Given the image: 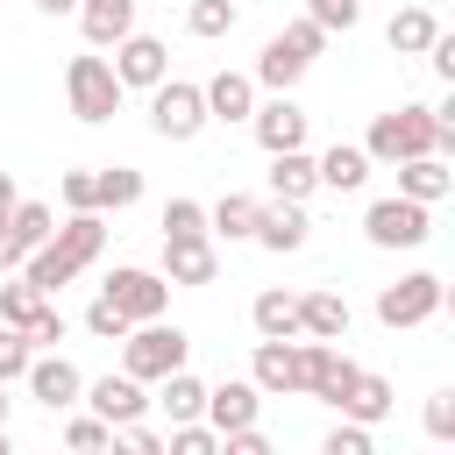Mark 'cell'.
I'll return each mask as SVG.
<instances>
[{
    "label": "cell",
    "instance_id": "1",
    "mask_svg": "<svg viewBox=\"0 0 455 455\" xmlns=\"http://www.w3.org/2000/svg\"><path fill=\"white\" fill-rule=\"evenodd\" d=\"M100 249H107V220L85 206V213H71L64 228H50V242H36V249L21 256V277H28L36 291H64Z\"/></svg>",
    "mask_w": 455,
    "mask_h": 455
},
{
    "label": "cell",
    "instance_id": "2",
    "mask_svg": "<svg viewBox=\"0 0 455 455\" xmlns=\"http://www.w3.org/2000/svg\"><path fill=\"white\" fill-rule=\"evenodd\" d=\"M441 149H455V121H441L434 107H391L363 135L370 164H405V156H441Z\"/></svg>",
    "mask_w": 455,
    "mask_h": 455
},
{
    "label": "cell",
    "instance_id": "3",
    "mask_svg": "<svg viewBox=\"0 0 455 455\" xmlns=\"http://www.w3.org/2000/svg\"><path fill=\"white\" fill-rule=\"evenodd\" d=\"M185 355H192L185 327H164V320H135V327L121 334V370H128V377H142V384H156V377L185 370Z\"/></svg>",
    "mask_w": 455,
    "mask_h": 455
},
{
    "label": "cell",
    "instance_id": "4",
    "mask_svg": "<svg viewBox=\"0 0 455 455\" xmlns=\"http://www.w3.org/2000/svg\"><path fill=\"white\" fill-rule=\"evenodd\" d=\"M363 235H370V249H419V242L434 235V206H419V199H405V192L370 199Z\"/></svg>",
    "mask_w": 455,
    "mask_h": 455
},
{
    "label": "cell",
    "instance_id": "5",
    "mask_svg": "<svg viewBox=\"0 0 455 455\" xmlns=\"http://www.w3.org/2000/svg\"><path fill=\"white\" fill-rule=\"evenodd\" d=\"M64 100H71V114L78 121H114V107H121V78H114V64L107 57H71L64 64Z\"/></svg>",
    "mask_w": 455,
    "mask_h": 455
},
{
    "label": "cell",
    "instance_id": "6",
    "mask_svg": "<svg viewBox=\"0 0 455 455\" xmlns=\"http://www.w3.org/2000/svg\"><path fill=\"white\" fill-rule=\"evenodd\" d=\"M149 128H156L164 142H192V135L206 128V92H199L192 78H156V85H149Z\"/></svg>",
    "mask_w": 455,
    "mask_h": 455
},
{
    "label": "cell",
    "instance_id": "7",
    "mask_svg": "<svg viewBox=\"0 0 455 455\" xmlns=\"http://www.w3.org/2000/svg\"><path fill=\"white\" fill-rule=\"evenodd\" d=\"M448 306V284L434 277V270H412V277H398V284H384L377 291V320L398 334V327H419V320H434Z\"/></svg>",
    "mask_w": 455,
    "mask_h": 455
},
{
    "label": "cell",
    "instance_id": "8",
    "mask_svg": "<svg viewBox=\"0 0 455 455\" xmlns=\"http://www.w3.org/2000/svg\"><path fill=\"white\" fill-rule=\"evenodd\" d=\"M128 320H164V306H171V277H156V270H135V263H121L107 284H100Z\"/></svg>",
    "mask_w": 455,
    "mask_h": 455
},
{
    "label": "cell",
    "instance_id": "9",
    "mask_svg": "<svg viewBox=\"0 0 455 455\" xmlns=\"http://www.w3.org/2000/svg\"><path fill=\"white\" fill-rule=\"evenodd\" d=\"M249 384L263 398H299V334H263L256 363H249Z\"/></svg>",
    "mask_w": 455,
    "mask_h": 455
},
{
    "label": "cell",
    "instance_id": "10",
    "mask_svg": "<svg viewBox=\"0 0 455 455\" xmlns=\"http://www.w3.org/2000/svg\"><path fill=\"white\" fill-rule=\"evenodd\" d=\"M107 64H114L121 92H128V85H142V92H149L156 78H171V50H164L156 36H135V28H128V36L114 43V57H107Z\"/></svg>",
    "mask_w": 455,
    "mask_h": 455
},
{
    "label": "cell",
    "instance_id": "11",
    "mask_svg": "<svg viewBox=\"0 0 455 455\" xmlns=\"http://www.w3.org/2000/svg\"><path fill=\"white\" fill-rule=\"evenodd\" d=\"M249 128H256L263 156H277V149H306V107H299L291 92H277V100L249 107Z\"/></svg>",
    "mask_w": 455,
    "mask_h": 455
},
{
    "label": "cell",
    "instance_id": "12",
    "mask_svg": "<svg viewBox=\"0 0 455 455\" xmlns=\"http://www.w3.org/2000/svg\"><path fill=\"white\" fill-rule=\"evenodd\" d=\"M306 235H313L306 199H277V206H263V213H256V235H249V242H263L270 256H291V249H306Z\"/></svg>",
    "mask_w": 455,
    "mask_h": 455
},
{
    "label": "cell",
    "instance_id": "13",
    "mask_svg": "<svg viewBox=\"0 0 455 455\" xmlns=\"http://www.w3.org/2000/svg\"><path fill=\"white\" fill-rule=\"evenodd\" d=\"M28 398H43L50 412H64V405H78V391H85V377L64 363V355H28Z\"/></svg>",
    "mask_w": 455,
    "mask_h": 455
},
{
    "label": "cell",
    "instance_id": "14",
    "mask_svg": "<svg viewBox=\"0 0 455 455\" xmlns=\"http://www.w3.org/2000/svg\"><path fill=\"white\" fill-rule=\"evenodd\" d=\"M85 405L107 419V427H128V419H142L149 412V398H142V377H100V384H85Z\"/></svg>",
    "mask_w": 455,
    "mask_h": 455
},
{
    "label": "cell",
    "instance_id": "15",
    "mask_svg": "<svg viewBox=\"0 0 455 455\" xmlns=\"http://www.w3.org/2000/svg\"><path fill=\"white\" fill-rule=\"evenodd\" d=\"M256 412H263V391H256L249 377H228V384L206 391V412H199V419H206L213 434H228V427H249Z\"/></svg>",
    "mask_w": 455,
    "mask_h": 455
},
{
    "label": "cell",
    "instance_id": "16",
    "mask_svg": "<svg viewBox=\"0 0 455 455\" xmlns=\"http://www.w3.org/2000/svg\"><path fill=\"white\" fill-rule=\"evenodd\" d=\"M199 92H206V121H249V107H256V78L249 71H213Z\"/></svg>",
    "mask_w": 455,
    "mask_h": 455
},
{
    "label": "cell",
    "instance_id": "17",
    "mask_svg": "<svg viewBox=\"0 0 455 455\" xmlns=\"http://www.w3.org/2000/svg\"><path fill=\"white\" fill-rule=\"evenodd\" d=\"M391 171H398V192L419 199V206H441V199L455 192V171H448L441 156H405V164H391Z\"/></svg>",
    "mask_w": 455,
    "mask_h": 455
},
{
    "label": "cell",
    "instance_id": "18",
    "mask_svg": "<svg viewBox=\"0 0 455 455\" xmlns=\"http://www.w3.org/2000/svg\"><path fill=\"white\" fill-rule=\"evenodd\" d=\"M213 270H220V256H213L206 235L164 242V277H171V284H213Z\"/></svg>",
    "mask_w": 455,
    "mask_h": 455
},
{
    "label": "cell",
    "instance_id": "19",
    "mask_svg": "<svg viewBox=\"0 0 455 455\" xmlns=\"http://www.w3.org/2000/svg\"><path fill=\"white\" fill-rule=\"evenodd\" d=\"M78 28H85L92 50H114L135 28V0H78Z\"/></svg>",
    "mask_w": 455,
    "mask_h": 455
},
{
    "label": "cell",
    "instance_id": "20",
    "mask_svg": "<svg viewBox=\"0 0 455 455\" xmlns=\"http://www.w3.org/2000/svg\"><path fill=\"white\" fill-rule=\"evenodd\" d=\"M299 334H313V341H348V299H341V291H306V299H299Z\"/></svg>",
    "mask_w": 455,
    "mask_h": 455
},
{
    "label": "cell",
    "instance_id": "21",
    "mask_svg": "<svg viewBox=\"0 0 455 455\" xmlns=\"http://www.w3.org/2000/svg\"><path fill=\"white\" fill-rule=\"evenodd\" d=\"M313 171H320V185H327V192H363V178H370L377 164L363 156V142H334L327 156H313Z\"/></svg>",
    "mask_w": 455,
    "mask_h": 455
},
{
    "label": "cell",
    "instance_id": "22",
    "mask_svg": "<svg viewBox=\"0 0 455 455\" xmlns=\"http://www.w3.org/2000/svg\"><path fill=\"white\" fill-rule=\"evenodd\" d=\"M341 419H363V427L391 419V384H384L377 370H355V384H348V398H341Z\"/></svg>",
    "mask_w": 455,
    "mask_h": 455
},
{
    "label": "cell",
    "instance_id": "23",
    "mask_svg": "<svg viewBox=\"0 0 455 455\" xmlns=\"http://www.w3.org/2000/svg\"><path fill=\"white\" fill-rule=\"evenodd\" d=\"M299 78H306V57H299L284 36H270V43H263V57H256V85H270V92H291Z\"/></svg>",
    "mask_w": 455,
    "mask_h": 455
},
{
    "label": "cell",
    "instance_id": "24",
    "mask_svg": "<svg viewBox=\"0 0 455 455\" xmlns=\"http://www.w3.org/2000/svg\"><path fill=\"white\" fill-rule=\"evenodd\" d=\"M313 185H320V171H313L306 149H277L270 156V199H306Z\"/></svg>",
    "mask_w": 455,
    "mask_h": 455
},
{
    "label": "cell",
    "instance_id": "25",
    "mask_svg": "<svg viewBox=\"0 0 455 455\" xmlns=\"http://www.w3.org/2000/svg\"><path fill=\"white\" fill-rule=\"evenodd\" d=\"M434 28H441V21H434V7H398V14H391V28H384V43H391L398 57H419V50L434 43Z\"/></svg>",
    "mask_w": 455,
    "mask_h": 455
},
{
    "label": "cell",
    "instance_id": "26",
    "mask_svg": "<svg viewBox=\"0 0 455 455\" xmlns=\"http://www.w3.org/2000/svg\"><path fill=\"white\" fill-rule=\"evenodd\" d=\"M256 213H263V199H249V192H228L213 213H206V235H228V242H249L256 235Z\"/></svg>",
    "mask_w": 455,
    "mask_h": 455
},
{
    "label": "cell",
    "instance_id": "27",
    "mask_svg": "<svg viewBox=\"0 0 455 455\" xmlns=\"http://www.w3.org/2000/svg\"><path fill=\"white\" fill-rule=\"evenodd\" d=\"M50 228H57V213L43 206V199H14V213H7V242L28 256L36 242H50Z\"/></svg>",
    "mask_w": 455,
    "mask_h": 455
},
{
    "label": "cell",
    "instance_id": "28",
    "mask_svg": "<svg viewBox=\"0 0 455 455\" xmlns=\"http://www.w3.org/2000/svg\"><path fill=\"white\" fill-rule=\"evenodd\" d=\"M164 391H156V405L171 412V419H199L206 412V384L192 377V370H171V377H156Z\"/></svg>",
    "mask_w": 455,
    "mask_h": 455
},
{
    "label": "cell",
    "instance_id": "29",
    "mask_svg": "<svg viewBox=\"0 0 455 455\" xmlns=\"http://www.w3.org/2000/svg\"><path fill=\"white\" fill-rule=\"evenodd\" d=\"M249 320H256V334H299V299L291 291H256Z\"/></svg>",
    "mask_w": 455,
    "mask_h": 455
},
{
    "label": "cell",
    "instance_id": "30",
    "mask_svg": "<svg viewBox=\"0 0 455 455\" xmlns=\"http://www.w3.org/2000/svg\"><path fill=\"white\" fill-rule=\"evenodd\" d=\"M235 21H242V7H235V0H192V7H185V28H192L199 43H213V36H228Z\"/></svg>",
    "mask_w": 455,
    "mask_h": 455
},
{
    "label": "cell",
    "instance_id": "31",
    "mask_svg": "<svg viewBox=\"0 0 455 455\" xmlns=\"http://www.w3.org/2000/svg\"><path fill=\"white\" fill-rule=\"evenodd\" d=\"M43 306H50V291H36L28 277H14V284H0V320H7V327H28V320H36Z\"/></svg>",
    "mask_w": 455,
    "mask_h": 455
},
{
    "label": "cell",
    "instance_id": "32",
    "mask_svg": "<svg viewBox=\"0 0 455 455\" xmlns=\"http://www.w3.org/2000/svg\"><path fill=\"white\" fill-rule=\"evenodd\" d=\"M135 199H142V171H128V164L100 171V213H107V206L121 213V206H135Z\"/></svg>",
    "mask_w": 455,
    "mask_h": 455
},
{
    "label": "cell",
    "instance_id": "33",
    "mask_svg": "<svg viewBox=\"0 0 455 455\" xmlns=\"http://www.w3.org/2000/svg\"><path fill=\"white\" fill-rule=\"evenodd\" d=\"M171 455H213L220 448V434L206 427V419H171V441H164Z\"/></svg>",
    "mask_w": 455,
    "mask_h": 455
},
{
    "label": "cell",
    "instance_id": "34",
    "mask_svg": "<svg viewBox=\"0 0 455 455\" xmlns=\"http://www.w3.org/2000/svg\"><path fill=\"white\" fill-rule=\"evenodd\" d=\"M28 355H36L28 327H7V320H0V384H14V377L28 370Z\"/></svg>",
    "mask_w": 455,
    "mask_h": 455
},
{
    "label": "cell",
    "instance_id": "35",
    "mask_svg": "<svg viewBox=\"0 0 455 455\" xmlns=\"http://www.w3.org/2000/svg\"><path fill=\"white\" fill-rule=\"evenodd\" d=\"M185 235H206V206L199 199H171L164 206V242H185Z\"/></svg>",
    "mask_w": 455,
    "mask_h": 455
},
{
    "label": "cell",
    "instance_id": "36",
    "mask_svg": "<svg viewBox=\"0 0 455 455\" xmlns=\"http://www.w3.org/2000/svg\"><path fill=\"white\" fill-rule=\"evenodd\" d=\"M57 192H64V206H71V213H85V206L100 213V171H64V178H57Z\"/></svg>",
    "mask_w": 455,
    "mask_h": 455
},
{
    "label": "cell",
    "instance_id": "37",
    "mask_svg": "<svg viewBox=\"0 0 455 455\" xmlns=\"http://www.w3.org/2000/svg\"><path fill=\"white\" fill-rule=\"evenodd\" d=\"M85 327H92V334H100V341H121V334H128V327H135V320H128V313H121V306H114V299H107V291H100V299H92V306H85Z\"/></svg>",
    "mask_w": 455,
    "mask_h": 455
},
{
    "label": "cell",
    "instance_id": "38",
    "mask_svg": "<svg viewBox=\"0 0 455 455\" xmlns=\"http://www.w3.org/2000/svg\"><path fill=\"white\" fill-rule=\"evenodd\" d=\"M284 43H291V50H299V57H306V64H313V57H320V50H327V28H320V21H313V14H299V21H291V28H284Z\"/></svg>",
    "mask_w": 455,
    "mask_h": 455
},
{
    "label": "cell",
    "instance_id": "39",
    "mask_svg": "<svg viewBox=\"0 0 455 455\" xmlns=\"http://www.w3.org/2000/svg\"><path fill=\"white\" fill-rule=\"evenodd\" d=\"M320 448H327V455H370V427H363V419H341Z\"/></svg>",
    "mask_w": 455,
    "mask_h": 455
},
{
    "label": "cell",
    "instance_id": "40",
    "mask_svg": "<svg viewBox=\"0 0 455 455\" xmlns=\"http://www.w3.org/2000/svg\"><path fill=\"white\" fill-rule=\"evenodd\" d=\"M64 441H71V448H107V441H114V427H107L100 412H85V419H71V427H64Z\"/></svg>",
    "mask_w": 455,
    "mask_h": 455
},
{
    "label": "cell",
    "instance_id": "41",
    "mask_svg": "<svg viewBox=\"0 0 455 455\" xmlns=\"http://www.w3.org/2000/svg\"><path fill=\"white\" fill-rule=\"evenodd\" d=\"M306 14H313L327 36H334V28H355V14H363V7H355V0H313Z\"/></svg>",
    "mask_w": 455,
    "mask_h": 455
},
{
    "label": "cell",
    "instance_id": "42",
    "mask_svg": "<svg viewBox=\"0 0 455 455\" xmlns=\"http://www.w3.org/2000/svg\"><path fill=\"white\" fill-rule=\"evenodd\" d=\"M427 434H434V441L455 434V391H434V398H427Z\"/></svg>",
    "mask_w": 455,
    "mask_h": 455
},
{
    "label": "cell",
    "instance_id": "43",
    "mask_svg": "<svg viewBox=\"0 0 455 455\" xmlns=\"http://www.w3.org/2000/svg\"><path fill=\"white\" fill-rule=\"evenodd\" d=\"M419 57L434 64V78H455V36H448V28H434V43H427Z\"/></svg>",
    "mask_w": 455,
    "mask_h": 455
},
{
    "label": "cell",
    "instance_id": "44",
    "mask_svg": "<svg viewBox=\"0 0 455 455\" xmlns=\"http://www.w3.org/2000/svg\"><path fill=\"white\" fill-rule=\"evenodd\" d=\"M28 341H36V348H57V341H64V313H57V306H43V313L28 320Z\"/></svg>",
    "mask_w": 455,
    "mask_h": 455
},
{
    "label": "cell",
    "instance_id": "45",
    "mask_svg": "<svg viewBox=\"0 0 455 455\" xmlns=\"http://www.w3.org/2000/svg\"><path fill=\"white\" fill-rule=\"evenodd\" d=\"M114 441H121V448H135V455H156V448H164V434H156V427H142V419L114 427Z\"/></svg>",
    "mask_w": 455,
    "mask_h": 455
},
{
    "label": "cell",
    "instance_id": "46",
    "mask_svg": "<svg viewBox=\"0 0 455 455\" xmlns=\"http://www.w3.org/2000/svg\"><path fill=\"white\" fill-rule=\"evenodd\" d=\"M14 199H21V185H14V171H0V220L14 213Z\"/></svg>",
    "mask_w": 455,
    "mask_h": 455
},
{
    "label": "cell",
    "instance_id": "47",
    "mask_svg": "<svg viewBox=\"0 0 455 455\" xmlns=\"http://www.w3.org/2000/svg\"><path fill=\"white\" fill-rule=\"evenodd\" d=\"M43 14H78V0H36Z\"/></svg>",
    "mask_w": 455,
    "mask_h": 455
},
{
    "label": "cell",
    "instance_id": "48",
    "mask_svg": "<svg viewBox=\"0 0 455 455\" xmlns=\"http://www.w3.org/2000/svg\"><path fill=\"white\" fill-rule=\"evenodd\" d=\"M0 427H7V384H0Z\"/></svg>",
    "mask_w": 455,
    "mask_h": 455
},
{
    "label": "cell",
    "instance_id": "49",
    "mask_svg": "<svg viewBox=\"0 0 455 455\" xmlns=\"http://www.w3.org/2000/svg\"><path fill=\"white\" fill-rule=\"evenodd\" d=\"M0 455H7V427H0Z\"/></svg>",
    "mask_w": 455,
    "mask_h": 455
}]
</instances>
